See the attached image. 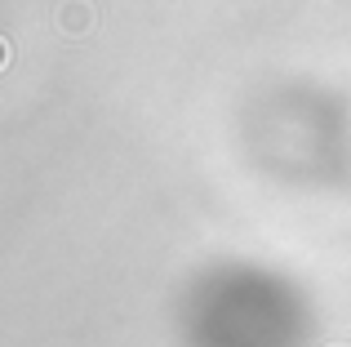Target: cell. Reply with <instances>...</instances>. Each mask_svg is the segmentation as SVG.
Returning <instances> with one entry per match:
<instances>
[{
    "mask_svg": "<svg viewBox=\"0 0 351 347\" xmlns=\"http://www.w3.org/2000/svg\"><path fill=\"white\" fill-rule=\"evenodd\" d=\"M58 18H62V32H89V9L85 5H76V9H58Z\"/></svg>",
    "mask_w": 351,
    "mask_h": 347,
    "instance_id": "6da1fadb",
    "label": "cell"
},
{
    "mask_svg": "<svg viewBox=\"0 0 351 347\" xmlns=\"http://www.w3.org/2000/svg\"><path fill=\"white\" fill-rule=\"evenodd\" d=\"M0 67H9V45L0 40Z\"/></svg>",
    "mask_w": 351,
    "mask_h": 347,
    "instance_id": "7a4b0ae2",
    "label": "cell"
}]
</instances>
